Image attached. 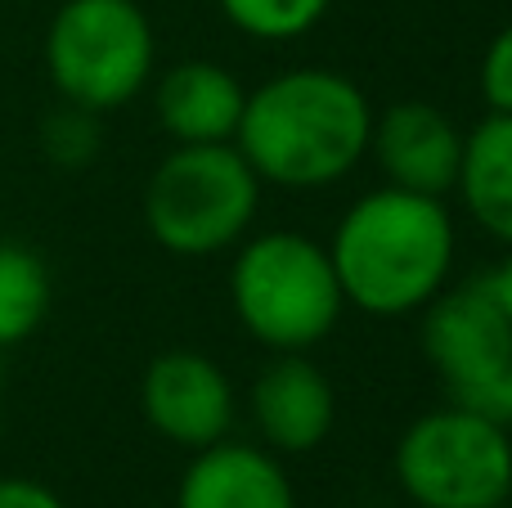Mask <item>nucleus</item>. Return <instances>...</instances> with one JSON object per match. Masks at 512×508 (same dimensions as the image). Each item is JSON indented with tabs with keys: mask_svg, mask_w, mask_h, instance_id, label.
Segmentation results:
<instances>
[{
	"mask_svg": "<svg viewBox=\"0 0 512 508\" xmlns=\"http://www.w3.org/2000/svg\"><path fill=\"white\" fill-rule=\"evenodd\" d=\"M373 104L337 68H283L248 90L234 149L256 180L310 194L346 180L369 158Z\"/></svg>",
	"mask_w": 512,
	"mask_h": 508,
	"instance_id": "f257e3e1",
	"label": "nucleus"
},
{
	"mask_svg": "<svg viewBox=\"0 0 512 508\" xmlns=\"http://www.w3.org/2000/svg\"><path fill=\"white\" fill-rule=\"evenodd\" d=\"M454 216L445 198L378 185L342 212L328 257L346 306L378 320L418 315L454 275Z\"/></svg>",
	"mask_w": 512,
	"mask_h": 508,
	"instance_id": "f03ea898",
	"label": "nucleus"
},
{
	"mask_svg": "<svg viewBox=\"0 0 512 508\" xmlns=\"http://www.w3.org/2000/svg\"><path fill=\"white\" fill-rule=\"evenodd\" d=\"M230 306L248 338L270 356L315 351L333 338L346 311L328 243L297 230L248 234L234 248Z\"/></svg>",
	"mask_w": 512,
	"mask_h": 508,
	"instance_id": "7ed1b4c3",
	"label": "nucleus"
},
{
	"mask_svg": "<svg viewBox=\"0 0 512 508\" xmlns=\"http://www.w3.org/2000/svg\"><path fill=\"white\" fill-rule=\"evenodd\" d=\"M261 189L234 144H176L144 185V230L171 257H221L252 234Z\"/></svg>",
	"mask_w": 512,
	"mask_h": 508,
	"instance_id": "20e7f679",
	"label": "nucleus"
},
{
	"mask_svg": "<svg viewBox=\"0 0 512 508\" xmlns=\"http://www.w3.org/2000/svg\"><path fill=\"white\" fill-rule=\"evenodd\" d=\"M45 72L63 104L117 113L158 77V36L140 0H63L45 27Z\"/></svg>",
	"mask_w": 512,
	"mask_h": 508,
	"instance_id": "39448f33",
	"label": "nucleus"
},
{
	"mask_svg": "<svg viewBox=\"0 0 512 508\" xmlns=\"http://www.w3.org/2000/svg\"><path fill=\"white\" fill-rule=\"evenodd\" d=\"M391 473L418 508H504L512 491V428L499 414L445 401L400 432Z\"/></svg>",
	"mask_w": 512,
	"mask_h": 508,
	"instance_id": "423d86ee",
	"label": "nucleus"
},
{
	"mask_svg": "<svg viewBox=\"0 0 512 508\" xmlns=\"http://www.w3.org/2000/svg\"><path fill=\"white\" fill-rule=\"evenodd\" d=\"M423 356L454 405L499 414L512 378V320L490 279L445 284L423 306Z\"/></svg>",
	"mask_w": 512,
	"mask_h": 508,
	"instance_id": "0eeeda50",
	"label": "nucleus"
},
{
	"mask_svg": "<svg viewBox=\"0 0 512 508\" xmlns=\"http://www.w3.org/2000/svg\"><path fill=\"white\" fill-rule=\"evenodd\" d=\"M140 410L158 437L194 455L234 432L239 392L212 356L194 347H171L144 365Z\"/></svg>",
	"mask_w": 512,
	"mask_h": 508,
	"instance_id": "6e6552de",
	"label": "nucleus"
},
{
	"mask_svg": "<svg viewBox=\"0 0 512 508\" xmlns=\"http://www.w3.org/2000/svg\"><path fill=\"white\" fill-rule=\"evenodd\" d=\"M369 158L391 189L427 198H450L463 158V131L445 108L427 99H396L373 113Z\"/></svg>",
	"mask_w": 512,
	"mask_h": 508,
	"instance_id": "1a4fd4ad",
	"label": "nucleus"
},
{
	"mask_svg": "<svg viewBox=\"0 0 512 508\" xmlns=\"http://www.w3.org/2000/svg\"><path fill=\"white\" fill-rule=\"evenodd\" d=\"M248 414L265 450L310 455L337 428V387L310 351H283L252 378Z\"/></svg>",
	"mask_w": 512,
	"mask_h": 508,
	"instance_id": "9d476101",
	"label": "nucleus"
},
{
	"mask_svg": "<svg viewBox=\"0 0 512 508\" xmlns=\"http://www.w3.org/2000/svg\"><path fill=\"white\" fill-rule=\"evenodd\" d=\"M176 508H297V491L274 450L225 437L194 450L180 473Z\"/></svg>",
	"mask_w": 512,
	"mask_h": 508,
	"instance_id": "9b49d317",
	"label": "nucleus"
},
{
	"mask_svg": "<svg viewBox=\"0 0 512 508\" xmlns=\"http://www.w3.org/2000/svg\"><path fill=\"white\" fill-rule=\"evenodd\" d=\"M248 86L216 59L171 63L153 81V113L171 144H234Z\"/></svg>",
	"mask_w": 512,
	"mask_h": 508,
	"instance_id": "f8f14e48",
	"label": "nucleus"
},
{
	"mask_svg": "<svg viewBox=\"0 0 512 508\" xmlns=\"http://www.w3.org/2000/svg\"><path fill=\"white\" fill-rule=\"evenodd\" d=\"M463 212L495 243H512V113H486L463 131V158L454 176Z\"/></svg>",
	"mask_w": 512,
	"mask_h": 508,
	"instance_id": "ddd939ff",
	"label": "nucleus"
},
{
	"mask_svg": "<svg viewBox=\"0 0 512 508\" xmlns=\"http://www.w3.org/2000/svg\"><path fill=\"white\" fill-rule=\"evenodd\" d=\"M54 306V279L32 243L0 239V351L27 342Z\"/></svg>",
	"mask_w": 512,
	"mask_h": 508,
	"instance_id": "4468645a",
	"label": "nucleus"
},
{
	"mask_svg": "<svg viewBox=\"0 0 512 508\" xmlns=\"http://www.w3.org/2000/svg\"><path fill=\"white\" fill-rule=\"evenodd\" d=\"M216 9L248 41H297L324 23L333 0H216Z\"/></svg>",
	"mask_w": 512,
	"mask_h": 508,
	"instance_id": "2eb2a0df",
	"label": "nucleus"
},
{
	"mask_svg": "<svg viewBox=\"0 0 512 508\" xmlns=\"http://www.w3.org/2000/svg\"><path fill=\"white\" fill-rule=\"evenodd\" d=\"M99 144H104L99 113H86L77 104H59L41 122V149L54 167H90L99 158Z\"/></svg>",
	"mask_w": 512,
	"mask_h": 508,
	"instance_id": "dca6fc26",
	"label": "nucleus"
},
{
	"mask_svg": "<svg viewBox=\"0 0 512 508\" xmlns=\"http://www.w3.org/2000/svg\"><path fill=\"white\" fill-rule=\"evenodd\" d=\"M481 99H486V113H512V23L499 27L495 41L481 54Z\"/></svg>",
	"mask_w": 512,
	"mask_h": 508,
	"instance_id": "f3484780",
	"label": "nucleus"
},
{
	"mask_svg": "<svg viewBox=\"0 0 512 508\" xmlns=\"http://www.w3.org/2000/svg\"><path fill=\"white\" fill-rule=\"evenodd\" d=\"M0 508H68L36 477H0Z\"/></svg>",
	"mask_w": 512,
	"mask_h": 508,
	"instance_id": "a211bd4d",
	"label": "nucleus"
},
{
	"mask_svg": "<svg viewBox=\"0 0 512 508\" xmlns=\"http://www.w3.org/2000/svg\"><path fill=\"white\" fill-rule=\"evenodd\" d=\"M490 288H495V297H499V306L508 311V320H512V243H508V252H504V261H499L495 270H490Z\"/></svg>",
	"mask_w": 512,
	"mask_h": 508,
	"instance_id": "6ab92c4d",
	"label": "nucleus"
},
{
	"mask_svg": "<svg viewBox=\"0 0 512 508\" xmlns=\"http://www.w3.org/2000/svg\"><path fill=\"white\" fill-rule=\"evenodd\" d=\"M499 419L512 428V378H508V387H504V405H499Z\"/></svg>",
	"mask_w": 512,
	"mask_h": 508,
	"instance_id": "aec40b11",
	"label": "nucleus"
},
{
	"mask_svg": "<svg viewBox=\"0 0 512 508\" xmlns=\"http://www.w3.org/2000/svg\"><path fill=\"white\" fill-rule=\"evenodd\" d=\"M504 508H512V491H508V504H504Z\"/></svg>",
	"mask_w": 512,
	"mask_h": 508,
	"instance_id": "412c9836",
	"label": "nucleus"
}]
</instances>
